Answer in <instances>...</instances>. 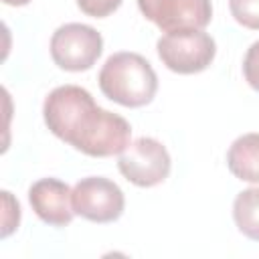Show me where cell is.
<instances>
[{
	"mask_svg": "<svg viewBox=\"0 0 259 259\" xmlns=\"http://www.w3.org/2000/svg\"><path fill=\"white\" fill-rule=\"evenodd\" d=\"M42 117L51 134L93 158L121 154L132 138L127 119L99 107L79 85L55 87L45 97Z\"/></svg>",
	"mask_w": 259,
	"mask_h": 259,
	"instance_id": "obj_1",
	"label": "cell"
},
{
	"mask_svg": "<svg viewBox=\"0 0 259 259\" xmlns=\"http://www.w3.org/2000/svg\"><path fill=\"white\" fill-rule=\"evenodd\" d=\"M97 81L101 93L123 107L148 105L158 91V75L152 65L142 55L130 51L107 57Z\"/></svg>",
	"mask_w": 259,
	"mask_h": 259,
	"instance_id": "obj_2",
	"label": "cell"
},
{
	"mask_svg": "<svg viewBox=\"0 0 259 259\" xmlns=\"http://www.w3.org/2000/svg\"><path fill=\"white\" fill-rule=\"evenodd\" d=\"M158 57L166 69L178 75H194L204 71L217 55L214 38L204 30H172L158 38Z\"/></svg>",
	"mask_w": 259,
	"mask_h": 259,
	"instance_id": "obj_3",
	"label": "cell"
},
{
	"mask_svg": "<svg viewBox=\"0 0 259 259\" xmlns=\"http://www.w3.org/2000/svg\"><path fill=\"white\" fill-rule=\"evenodd\" d=\"M49 49L57 67L79 73L97 63L103 53V36L89 24L67 22L53 32Z\"/></svg>",
	"mask_w": 259,
	"mask_h": 259,
	"instance_id": "obj_4",
	"label": "cell"
},
{
	"mask_svg": "<svg viewBox=\"0 0 259 259\" xmlns=\"http://www.w3.org/2000/svg\"><path fill=\"white\" fill-rule=\"evenodd\" d=\"M117 168L127 182L140 188H152L168 178L172 160L162 142L142 136L125 146L117 158Z\"/></svg>",
	"mask_w": 259,
	"mask_h": 259,
	"instance_id": "obj_5",
	"label": "cell"
},
{
	"mask_svg": "<svg viewBox=\"0 0 259 259\" xmlns=\"http://www.w3.org/2000/svg\"><path fill=\"white\" fill-rule=\"evenodd\" d=\"M73 210L91 223H113L123 214L125 198L121 188L103 176L81 178L73 186Z\"/></svg>",
	"mask_w": 259,
	"mask_h": 259,
	"instance_id": "obj_6",
	"label": "cell"
},
{
	"mask_svg": "<svg viewBox=\"0 0 259 259\" xmlns=\"http://www.w3.org/2000/svg\"><path fill=\"white\" fill-rule=\"evenodd\" d=\"M140 12L160 30H204L212 18L210 0H138Z\"/></svg>",
	"mask_w": 259,
	"mask_h": 259,
	"instance_id": "obj_7",
	"label": "cell"
},
{
	"mask_svg": "<svg viewBox=\"0 0 259 259\" xmlns=\"http://www.w3.org/2000/svg\"><path fill=\"white\" fill-rule=\"evenodd\" d=\"M73 188L59 178H40L28 188V202L34 214L51 227H67L73 217Z\"/></svg>",
	"mask_w": 259,
	"mask_h": 259,
	"instance_id": "obj_8",
	"label": "cell"
},
{
	"mask_svg": "<svg viewBox=\"0 0 259 259\" xmlns=\"http://www.w3.org/2000/svg\"><path fill=\"white\" fill-rule=\"evenodd\" d=\"M227 166L231 174L243 182L259 184V134L239 136L227 152Z\"/></svg>",
	"mask_w": 259,
	"mask_h": 259,
	"instance_id": "obj_9",
	"label": "cell"
},
{
	"mask_svg": "<svg viewBox=\"0 0 259 259\" xmlns=\"http://www.w3.org/2000/svg\"><path fill=\"white\" fill-rule=\"evenodd\" d=\"M237 229L251 241H259V186L241 190L233 200Z\"/></svg>",
	"mask_w": 259,
	"mask_h": 259,
	"instance_id": "obj_10",
	"label": "cell"
},
{
	"mask_svg": "<svg viewBox=\"0 0 259 259\" xmlns=\"http://www.w3.org/2000/svg\"><path fill=\"white\" fill-rule=\"evenodd\" d=\"M229 8L241 26L259 30V0H229Z\"/></svg>",
	"mask_w": 259,
	"mask_h": 259,
	"instance_id": "obj_11",
	"label": "cell"
},
{
	"mask_svg": "<svg viewBox=\"0 0 259 259\" xmlns=\"http://www.w3.org/2000/svg\"><path fill=\"white\" fill-rule=\"evenodd\" d=\"M0 194H2V208H4V214H2V239H6L14 229H18L20 204H18V200H14V196L8 190H2Z\"/></svg>",
	"mask_w": 259,
	"mask_h": 259,
	"instance_id": "obj_12",
	"label": "cell"
},
{
	"mask_svg": "<svg viewBox=\"0 0 259 259\" xmlns=\"http://www.w3.org/2000/svg\"><path fill=\"white\" fill-rule=\"evenodd\" d=\"M77 6L91 18H105L121 6V0H77Z\"/></svg>",
	"mask_w": 259,
	"mask_h": 259,
	"instance_id": "obj_13",
	"label": "cell"
},
{
	"mask_svg": "<svg viewBox=\"0 0 259 259\" xmlns=\"http://www.w3.org/2000/svg\"><path fill=\"white\" fill-rule=\"evenodd\" d=\"M243 75L251 89L259 91V40H255L243 59Z\"/></svg>",
	"mask_w": 259,
	"mask_h": 259,
	"instance_id": "obj_14",
	"label": "cell"
},
{
	"mask_svg": "<svg viewBox=\"0 0 259 259\" xmlns=\"http://www.w3.org/2000/svg\"><path fill=\"white\" fill-rule=\"evenodd\" d=\"M4 4H8V6H26L30 0H2Z\"/></svg>",
	"mask_w": 259,
	"mask_h": 259,
	"instance_id": "obj_15",
	"label": "cell"
}]
</instances>
